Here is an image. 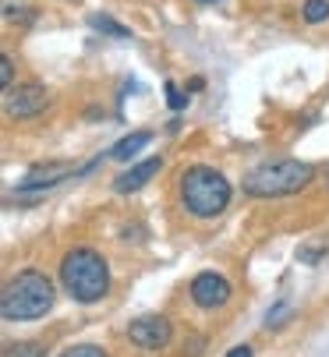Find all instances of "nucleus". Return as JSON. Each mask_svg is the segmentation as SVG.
Masks as SVG:
<instances>
[{"label":"nucleus","instance_id":"nucleus-19","mask_svg":"<svg viewBox=\"0 0 329 357\" xmlns=\"http://www.w3.org/2000/svg\"><path fill=\"white\" fill-rule=\"evenodd\" d=\"M227 357H251V347H248V343H241V347H234Z\"/></svg>","mask_w":329,"mask_h":357},{"label":"nucleus","instance_id":"nucleus-20","mask_svg":"<svg viewBox=\"0 0 329 357\" xmlns=\"http://www.w3.org/2000/svg\"><path fill=\"white\" fill-rule=\"evenodd\" d=\"M202 4H212V0H202Z\"/></svg>","mask_w":329,"mask_h":357},{"label":"nucleus","instance_id":"nucleus-2","mask_svg":"<svg viewBox=\"0 0 329 357\" xmlns=\"http://www.w3.org/2000/svg\"><path fill=\"white\" fill-rule=\"evenodd\" d=\"M61 283L71 301L96 304L110 294V266L92 248H71L61 259Z\"/></svg>","mask_w":329,"mask_h":357},{"label":"nucleus","instance_id":"nucleus-17","mask_svg":"<svg viewBox=\"0 0 329 357\" xmlns=\"http://www.w3.org/2000/svg\"><path fill=\"white\" fill-rule=\"evenodd\" d=\"M0 82H4V92L15 85V61L4 54V57H0Z\"/></svg>","mask_w":329,"mask_h":357},{"label":"nucleus","instance_id":"nucleus-5","mask_svg":"<svg viewBox=\"0 0 329 357\" xmlns=\"http://www.w3.org/2000/svg\"><path fill=\"white\" fill-rule=\"evenodd\" d=\"M4 110L11 117H36L46 110V89L39 82H25V85H11L4 92Z\"/></svg>","mask_w":329,"mask_h":357},{"label":"nucleus","instance_id":"nucleus-16","mask_svg":"<svg viewBox=\"0 0 329 357\" xmlns=\"http://www.w3.org/2000/svg\"><path fill=\"white\" fill-rule=\"evenodd\" d=\"M61 357H106V350H103V347H92V343H82V347L64 350Z\"/></svg>","mask_w":329,"mask_h":357},{"label":"nucleus","instance_id":"nucleus-11","mask_svg":"<svg viewBox=\"0 0 329 357\" xmlns=\"http://www.w3.org/2000/svg\"><path fill=\"white\" fill-rule=\"evenodd\" d=\"M89 29L99 32V36H110V39H131V29L128 25H121L117 18H110V15H99V11L89 15Z\"/></svg>","mask_w":329,"mask_h":357},{"label":"nucleus","instance_id":"nucleus-3","mask_svg":"<svg viewBox=\"0 0 329 357\" xmlns=\"http://www.w3.org/2000/svg\"><path fill=\"white\" fill-rule=\"evenodd\" d=\"M231 181L219 174L216 167L195 163L181 174V206L195 220H216L231 206Z\"/></svg>","mask_w":329,"mask_h":357},{"label":"nucleus","instance_id":"nucleus-1","mask_svg":"<svg viewBox=\"0 0 329 357\" xmlns=\"http://www.w3.org/2000/svg\"><path fill=\"white\" fill-rule=\"evenodd\" d=\"M53 283L39 269H22L18 276L8 280L4 294H0V315L8 322H32L43 319L53 308Z\"/></svg>","mask_w":329,"mask_h":357},{"label":"nucleus","instance_id":"nucleus-4","mask_svg":"<svg viewBox=\"0 0 329 357\" xmlns=\"http://www.w3.org/2000/svg\"><path fill=\"white\" fill-rule=\"evenodd\" d=\"M312 177L315 170L301 160H269L244 174V195L248 198H284V195L308 188Z\"/></svg>","mask_w":329,"mask_h":357},{"label":"nucleus","instance_id":"nucleus-6","mask_svg":"<svg viewBox=\"0 0 329 357\" xmlns=\"http://www.w3.org/2000/svg\"><path fill=\"white\" fill-rule=\"evenodd\" d=\"M170 336H174V329L163 315H142L128 326V340L142 350H163L170 343Z\"/></svg>","mask_w":329,"mask_h":357},{"label":"nucleus","instance_id":"nucleus-10","mask_svg":"<svg viewBox=\"0 0 329 357\" xmlns=\"http://www.w3.org/2000/svg\"><path fill=\"white\" fill-rule=\"evenodd\" d=\"M152 142V131H135V135H124L117 145H110V160H121L128 163L131 156H138V152Z\"/></svg>","mask_w":329,"mask_h":357},{"label":"nucleus","instance_id":"nucleus-9","mask_svg":"<svg viewBox=\"0 0 329 357\" xmlns=\"http://www.w3.org/2000/svg\"><path fill=\"white\" fill-rule=\"evenodd\" d=\"M71 177V167L64 163H50V167H36L25 181H18V195H32V191H43V188H57L61 181Z\"/></svg>","mask_w":329,"mask_h":357},{"label":"nucleus","instance_id":"nucleus-13","mask_svg":"<svg viewBox=\"0 0 329 357\" xmlns=\"http://www.w3.org/2000/svg\"><path fill=\"white\" fill-rule=\"evenodd\" d=\"M287 319H291V304L287 301H277L265 312V329H280V326H287Z\"/></svg>","mask_w":329,"mask_h":357},{"label":"nucleus","instance_id":"nucleus-18","mask_svg":"<svg viewBox=\"0 0 329 357\" xmlns=\"http://www.w3.org/2000/svg\"><path fill=\"white\" fill-rule=\"evenodd\" d=\"M298 259L301 262H319L322 259V248H305V251H298Z\"/></svg>","mask_w":329,"mask_h":357},{"label":"nucleus","instance_id":"nucleus-14","mask_svg":"<svg viewBox=\"0 0 329 357\" xmlns=\"http://www.w3.org/2000/svg\"><path fill=\"white\" fill-rule=\"evenodd\" d=\"M4 357H46V354H43L39 343H11L4 350Z\"/></svg>","mask_w":329,"mask_h":357},{"label":"nucleus","instance_id":"nucleus-15","mask_svg":"<svg viewBox=\"0 0 329 357\" xmlns=\"http://www.w3.org/2000/svg\"><path fill=\"white\" fill-rule=\"evenodd\" d=\"M167 103H170V110H184L188 107V96L177 89V82H167Z\"/></svg>","mask_w":329,"mask_h":357},{"label":"nucleus","instance_id":"nucleus-12","mask_svg":"<svg viewBox=\"0 0 329 357\" xmlns=\"http://www.w3.org/2000/svg\"><path fill=\"white\" fill-rule=\"evenodd\" d=\"M301 18H305L308 25H322V22L329 18V0H305Z\"/></svg>","mask_w":329,"mask_h":357},{"label":"nucleus","instance_id":"nucleus-7","mask_svg":"<svg viewBox=\"0 0 329 357\" xmlns=\"http://www.w3.org/2000/svg\"><path fill=\"white\" fill-rule=\"evenodd\" d=\"M191 301L198 304V308H224V304L231 301V283L219 276V273H198L191 280Z\"/></svg>","mask_w":329,"mask_h":357},{"label":"nucleus","instance_id":"nucleus-8","mask_svg":"<svg viewBox=\"0 0 329 357\" xmlns=\"http://www.w3.org/2000/svg\"><path fill=\"white\" fill-rule=\"evenodd\" d=\"M159 170H163V160H159V156H149V160L128 167V170L114 181V191H117V195H135V191H142Z\"/></svg>","mask_w":329,"mask_h":357}]
</instances>
